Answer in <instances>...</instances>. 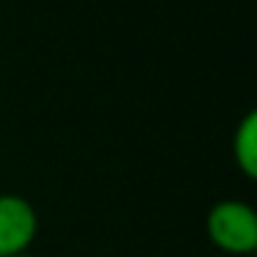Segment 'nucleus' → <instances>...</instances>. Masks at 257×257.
I'll return each instance as SVG.
<instances>
[{
    "mask_svg": "<svg viewBox=\"0 0 257 257\" xmlns=\"http://www.w3.org/2000/svg\"><path fill=\"white\" fill-rule=\"evenodd\" d=\"M205 232L224 254H251L257 249V213L240 199H221L207 210Z\"/></svg>",
    "mask_w": 257,
    "mask_h": 257,
    "instance_id": "1",
    "label": "nucleus"
},
{
    "mask_svg": "<svg viewBox=\"0 0 257 257\" xmlns=\"http://www.w3.org/2000/svg\"><path fill=\"white\" fill-rule=\"evenodd\" d=\"M17 257H34V254H17Z\"/></svg>",
    "mask_w": 257,
    "mask_h": 257,
    "instance_id": "4",
    "label": "nucleus"
},
{
    "mask_svg": "<svg viewBox=\"0 0 257 257\" xmlns=\"http://www.w3.org/2000/svg\"><path fill=\"white\" fill-rule=\"evenodd\" d=\"M232 158L240 174L249 180L257 177V113L249 111L232 133Z\"/></svg>",
    "mask_w": 257,
    "mask_h": 257,
    "instance_id": "3",
    "label": "nucleus"
},
{
    "mask_svg": "<svg viewBox=\"0 0 257 257\" xmlns=\"http://www.w3.org/2000/svg\"><path fill=\"white\" fill-rule=\"evenodd\" d=\"M39 232L36 207L25 196L0 194V257L28 254Z\"/></svg>",
    "mask_w": 257,
    "mask_h": 257,
    "instance_id": "2",
    "label": "nucleus"
}]
</instances>
